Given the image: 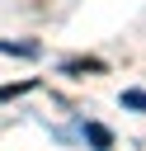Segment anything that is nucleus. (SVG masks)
Returning <instances> with one entry per match:
<instances>
[{
	"instance_id": "obj_3",
	"label": "nucleus",
	"mask_w": 146,
	"mask_h": 151,
	"mask_svg": "<svg viewBox=\"0 0 146 151\" xmlns=\"http://www.w3.org/2000/svg\"><path fill=\"white\" fill-rule=\"evenodd\" d=\"M38 80H19V85H0V104H9V99H19V94H28Z\"/></svg>"
},
{
	"instance_id": "obj_1",
	"label": "nucleus",
	"mask_w": 146,
	"mask_h": 151,
	"mask_svg": "<svg viewBox=\"0 0 146 151\" xmlns=\"http://www.w3.org/2000/svg\"><path fill=\"white\" fill-rule=\"evenodd\" d=\"M61 71H66V76H85V71H94V76H99V71H104V61H99V57H71V61H61Z\"/></svg>"
},
{
	"instance_id": "obj_4",
	"label": "nucleus",
	"mask_w": 146,
	"mask_h": 151,
	"mask_svg": "<svg viewBox=\"0 0 146 151\" xmlns=\"http://www.w3.org/2000/svg\"><path fill=\"white\" fill-rule=\"evenodd\" d=\"M0 52H9V57H38L33 42H0Z\"/></svg>"
},
{
	"instance_id": "obj_2",
	"label": "nucleus",
	"mask_w": 146,
	"mask_h": 151,
	"mask_svg": "<svg viewBox=\"0 0 146 151\" xmlns=\"http://www.w3.org/2000/svg\"><path fill=\"white\" fill-rule=\"evenodd\" d=\"M85 137H89L94 151H108V146H113V132H108L104 123H85Z\"/></svg>"
},
{
	"instance_id": "obj_5",
	"label": "nucleus",
	"mask_w": 146,
	"mask_h": 151,
	"mask_svg": "<svg viewBox=\"0 0 146 151\" xmlns=\"http://www.w3.org/2000/svg\"><path fill=\"white\" fill-rule=\"evenodd\" d=\"M122 104L137 109V113H146V90H122Z\"/></svg>"
}]
</instances>
